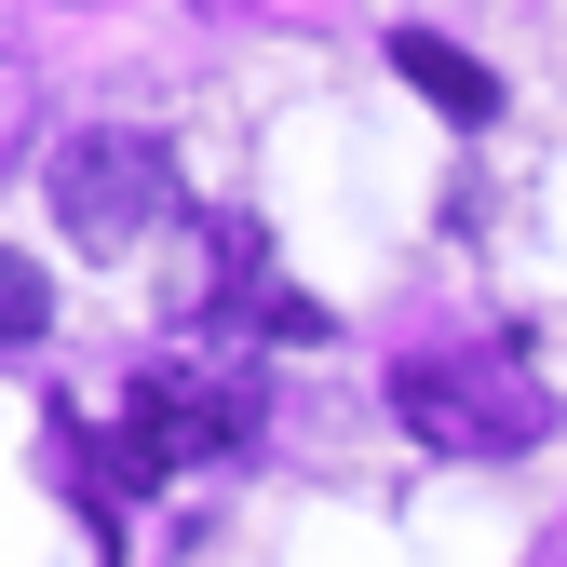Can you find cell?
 Segmentation results:
<instances>
[{"label": "cell", "instance_id": "cell-3", "mask_svg": "<svg viewBox=\"0 0 567 567\" xmlns=\"http://www.w3.org/2000/svg\"><path fill=\"white\" fill-rule=\"evenodd\" d=\"M54 217H68V244L135 257L176 217V150H163V135H68V150H54Z\"/></svg>", "mask_w": 567, "mask_h": 567}, {"label": "cell", "instance_id": "cell-4", "mask_svg": "<svg viewBox=\"0 0 567 567\" xmlns=\"http://www.w3.org/2000/svg\"><path fill=\"white\" fill-rule=\"evenodd\" d=\"M392 68H405V82L433 95V109H460V122H486V109H501V82H486L460 41H433V28H405V41H392Z\"/></svg>", "mask_w": 567, "mask_h": 567}, {"label": "cell", "instance_id": "cell-2", "mask_svg": "<svg viewBox=\"0 0 567 567\" xmlns=\"http://www.w3.org/2000/svg\"><path fill=\"white\" fill-rule=\"evenodd\" d=\"M230 446H257V379L150 365L135 405H122V501H135V486H163V473H189V460H230Z\"/></svg>", "mask_w": 567, "mask_h": 567}, {"label": "cell", "instance_id": "cell-5", "mask_svg": "<svg viewBox=\"0 0 567 567\" xmlns=\"http://www.w3.org/2000/svg\"><path fill=\"white\" fill-rule=\"evenodd\" d=\"M41 324H54V284H41L28 257H0V351H28Z\"/></svg>", "mask_w": 567, "mask_h": 567}, {"label": "cell", "instance_id": "cell-1", "mask_svg": "<svg viewBox=\"0 0 567 567\" xmlns=\"http://www.w3.org/2000/svg\"><path fill=\"white\" fill-rule=\"evenodd\" d=\"M392 405H405V433L446 446V460H514V446H540V419H554L514 365H486V351H419V365L392 379Z\"/></svg>", "mask_w": 567, "mask_h": 567}]
</instances>
